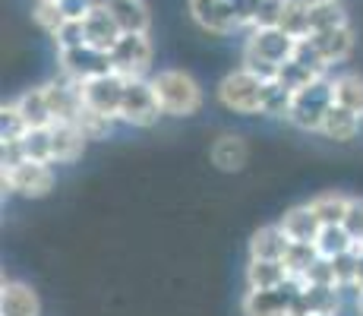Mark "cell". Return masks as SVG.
<instances>
[{
    "instance_id": "cell-1",
    "label": "cell",
    "mask_w": 363,
    "mask_h": 316,
    "mask_svg": "<svg viewBox=\"0 0 363 316\" xmlns=\"http://www.w3.org/2000/svg\"><path fill=\"white\" fill-rule=\"evenodd\" d=\"M294 45H297V38L291 32H284L281 26L250 29L247 41H243L240 67H247L250 73H256L265 82H275L281 63L294 54Z\"/></svg>"
},
{
    "instance_id": "cell-2",
    "label": "cell",
    "mask_w": 363,
    "mask_h": 316,
    "mask_svg": "<svg viewBox=\"0 0 363 316\" xmlns=\"http://www.w3.org/2000/svg\"><path fill=\"white\" fill-rule=\"evenodd\" d=\"M164 117H193L202 108V86L186 70H158L149 76Z\"/></svg>"
},
{
    "instance_id": "cell-3",
    "label": "cell",
    "mask_w": 363,
    "mask_h": 316,
    "mask_svg": "<svg viewBox=\"0 0 363 316\" xmlns=\"http://www.w3.org/2000/svg\"><path fill=\"white\" fill-rule=\"evenodd\" d=\"M265 89H269L265 80L250 73L247 67H237L218 82V102L228 111H234V114L253 117V114H262L265 108Z\"/></svg>"
},
{
    "instance_id": "cell-4",
    "label": "cell",
    "mask_w": 363,
    "mask_h": 316,
    "mask_svg": "<svg viewBox=\"0 0 363 316\" xmlns=\"http://www.w3.org/2000/svg\"><path fill=\"white\" fill-rule=\"evenodd\" d=\"M335 98H332V80H316L310 86L297 89L294 92V102H291V114H288V124L297 126L303 133H319L323 130V121L325 114L332 111Z\"/></svg>"
},
{
    "instance_id": "cell-5",
    "label": "cell",
    "mask_w": 363,
    "mask_h": 316,
    "mask_svg": "<svg viewBox=\"0 0 363 316\" xmlns=\"http://www.w3.org/2000/svg\"><path fill=\"white\" fill-rule=\"evenodd\" d=\"M0 187H4V193L41 200V196H48L54 190V168L48 161H32V158H23L19 165H4L0 168Z\"/></svg>"
},
{
    "instance_id": "cell-6",
    "label": "cell",
    "mask_w": 363,
    "mask_h": 316,
    "mask_svg": "<svg viewBox=\"0 0 363 316\" xmlns=\"http://www.w3.org/2000/svg\"><path fill=\"white\" fill-rule=\"evenodd\" d=\"M111 67L127 80H149L152 70V41L149 32H123L111 48Z\"/></svg>"
},
{
    "instance_id": "cell-7",
    "label": "cell",
    "mask_w": 363,
    "mask_h": 316,
    "mask_svg": "<svg viewBox=\"0 0 363 316\" xmlns=\"http://www.w3.org/2000/svg\"><path fill=\"white\" fill-rule=\"evenodd\" d=\"M300 278H288L278 288H247L240 298V313L243 316H294V300H297Z\"/></svg>"
},
{
    "instance_id": "cell-8",
    "label": "cell",
    "mask_w": 363,
    "mask_h": 316,
    "mask_svg": "<svg viewBox=\"0 0 363 316\" xmlns=\"http://www.w3.org/2000/svg\"><path fill=\"white\" fill-rule=\"evenodd\" d=\"M158 117H164V111H162V104H158L152 82L149 80H127L117 121L127 124V126H139V130H145V126H152Z\"/></svg>"
},
{
    "instance_id": "cell-9",
    "label": "cell",
    "mask_w": 363,
    "mask_h": 316,
    "mask_svg": "<svg viewBox=\"0 0 363 316\" xmlns=\"http://www.w3.org/2000/svg\"><path fill=\"white\" fill-rule=\"evenodd\" d=\"M186 10H190L193 23L208 35H221V38H225V35L247 29V23H243V16L237 13L234 0H186Z\"/></svg>"
},
{
    "instance_id": "cell-10",
    "label": "cell",
    "mask_w": 363,
    "mask_h": 316,
    "mask_svg": "<svg viewBox=\"0 0 363 316\" xmlns=\"http://www.w3.org/2000/svg\"><path fill=\"white\" fill-rule=\"evenodd\" d=\"M57 63H60V76L73 82H86V80H95L101 73H111V51H101L95 45H76V48H64L57 51Z\"/></svg>"
},
{
    "instance_id": "cell-11",
    "label": "cell",
    "mask_w": 363,
    "mask_h": 316,
    "mask_svg": "<svg viewBox=\"0 0 363 316\" xmlns=\"http://www.w3.org/2000/svg\"><path fill=\"white\" fill-rule=\"evenodd\" d=\"M123 89H127V76H121L117 70L95 76V80L79 82L82 104H86V108H92V111H99V114L114 117V121H117V114H121ZM117 124H121V121H117Z\"/></svg>"
},
{
    "instance_id": "cell-12",
    "label": "cell",
    "mask_w": 363,
    "mask_h": 316,
    "mask_svg": "<svg viewBox=\"0 0 363 316\" xmlns=\"http://www.w3.org/2000/svg\"><path fill=\"white\" fill-rule=\"evenodd\" d=\"M341 313V288L338 285H316L300 282L294 316H338Z\"/></svg>"
},
{
    "instance_id": "cell-13",
    "label": "cell",
    "mask_w": 363,
    "mask_h": 316,
    "mask_svg": "<svg viewBox=\"0 0 363 316\" xmlns=\"http://www.w3.org/2000/svg\"><path fill=\"white\" fill-rule=\"evenodd\" d=\"M89 146V136L82 133V126L76 121H57L51 124V152H54V165H73L82 158Z\"/></svg>"
},
{
    "instance_id": "cell-14",
    "label": "cell",
    "mask_w": 363,
    "mask_h": 316,
    "mask_svg": "<svg viewBox=\"0 0 363 316\" xmlns=\"http://www.w3.org/2000/svg\"><path fill=\"white\" fill-rule=\"evenodd\" d=\"M45 92H48V104H51L54 124H57V121H79V114H82L79 82L60 76V80L45 82Z\"/></svg>"
},
{
    "instance_id": "cell-15",
    "label": "cell",
    "mask_w": 363,
    "mask_h": 316,
    "mask_svg": "<svg viewBox=\"0 0 363 316\" xmlns=\"http://www.w3.org/2000/svg\"><path fill=\"white\" fill-rule=\"evenodd\" d=\"M306 38H310L313 45H316V51L323 54L329 67H335V63H345V60L354 54V45H357V38H354L351 23L335 26V29L313 32V35H306Z\"/></svg>"
},
{
    "instance_id": "cell-16",
    "label": "cell",
    "mask_w": 363,
    "mask_h": 316,
    "mask_svg": "<svg viewBox=\"0 0 363 316\" xmlns=\"http://www.w3.org/2000/svg\"><path fill=\"white\" fill-rule=\"evenodd\" d=\"M0 316H41L38 291L16 278H4L0 285Z\"/></svg>"
},
{
    "instance_id": "cell-17",
    "label": "cell",
    "mask_w": 363,
    "mask_h": 316,
    "mask_svg": "<svg viewBox=\"0 0 363 316\" xmlns=\"http://www.w3.org/2000/svg\"><path fill=\"white\" fill-rule=\"evenodd\" d=\"M208 156H212V165L218 168V171L234 174V171H243V165H247V158H250V149H247V143H243V136H237V133H221L212 143Z\"/></svg>"
},
{
    "instance_id": "cell-18",
    "label": "cell",
    "mask_w": 363,
    "mask_h": 316,
    "mask_svg": "<svg viewBox=\"0 0 363 316\" xmlns=\"http://www.w3.org/2000/svg\"><path fill=\"white\" fill-rule=\"evenodd\" d=\"M278 224H281L284 234L291 237V244H313L319 237V228H323V222H319V215L313 212L310 202H306V206L288 209Z\"/></svg>"
},
{
    "instance_id": "cell-19",
    "label": "cell",
    "mask_w": 363,
    "mask_h": 316,
    "mask_svg": "<svg viewBox=\"0 0 363 316\" xmlns=\"http://www.w3.org/2000/svg\"><path fill=\"white\" fill-rule=\"evenodd\" d=\"M82 29H86L89 45L101 48V51H111V48L117 45V38L123 35V29L117 26V19L111 16V10H104V6H95V10L82 19Z\"/></svg>"
},
{
    "instance_id": "cell-20",
    "label": "cell",
    "mask_w": 363,
    "mask_h": 316,
    "mask_svg": "<svg viewBox=\"0 0 363 316\" xmlns=\"http://www.w3.org/2000/svg\"><path fill=\"white\" fill-rule=\"evenodd\" d=\"M291 250V237L281 224H265L250 237V259H284Z\"/></svg>"
},
{
    "instance_id": "cell-21",
    "label": "cell",
    "mask_w": 363,
    "mask_h": 316,
    "mask_svg": "<svg viewBox=\"0 0 363 316\" xmlns=\"http://www.w3.org/2000/svg\"><path fill=\"white\" fill-rule=\"evenodd\" d=\"M13 104H16V114H19V121H23L26 130H32V126H51L54 124V114H51V104H48L45 86L29 89V92H23L19 98H13Z\"/></svg>"
},
{
    "instance_id": "cell-22",
    "label": "cell",
    "mask_w": 363,
    "mask_h": 316,
    "mask_svg": "<svg viewBox=\"0 0 363 316\" xmlns=\"http://www.w3.org/2000/svg\"><path fill=\"white\" fill-rule=\"evenodd\" d=\"M111 16L117 19L123 32H149L152 29V13H149V4L145 0H114L111 6Z\"/></svg>"
},
{
    "instance_id": "cell-23",
    "label": "cell",
    "mask_w": 363,
    "mask_h": 316,
    "mask_svg": "<svg viewBox=\"0 0 363 316\" xmlns=\"http://www.w3.org/2000/svg\"><path fill=\"white\" fill-rule=\"evenodd\" d=\"M360 121H363L360 114L341 108V104H332V111L325 114L323 130L319 133H323L325 139H332V143H351V139L360 133Z\"/></svg>"
},
{
    "instance_id": "cell-24",
    "label": "cell",
    "mask_w": 363,
    "mask_h": 316,
    "mask_svg": "<svg viewBox=\"0 0 363 316\" xmlns=\"http://www.w3.org/2000/svg\"><path fill=\"white\" fill-rule=\"evenodd\" d=\"M291 278L284 259H250L247 263V288H278Z\"/></svg>"
},
{
    "instance_id": "cell-25",
    "label": "cell",
    "mask_w": 363,
    "mask_h": 316,
    "mask_svg": "<svg viewBox=\"0 0 363 316\" xmlns=\"http://www.w3.org/2000/svg\"><path fill=\"white\" fill-rule=\"evenodd\" d=\"M313 247H316V253L323 259H335V256H341V253L357 250V241L351 237V231H347L345 224H323L319 237L313 241Z\"/></svg>"
},
{
    "instance_id": "cell-26",
    "label": "cell",
    "mask_w": 363,
    "mask_h": 316,
    "mask_svg": "<svg viewBox=\"0 0 363 316\" xmlns=\"http://www.w3.org/2000/svg\"><path fill=\"white\" fill-rule=\"evenodd\" d=\"M329 80H332L335 104H341V108L363 117V76L360 73H338V76H329Z\"/></svg>"
},
{
    "instance_id": "cell-27",
    "label": "cell",
    "mask_w": 363,
    "mask_h": 316,
    "mask_svg": "<svg viewBox=\"0 0 363 316\" xmlns=\"http://www.w3.org/2000/svg\"><path fill=\"white\" fill-rule=\"evenodd\" d=\"M347 13L338 0H310V35L323 32V29H335V26H345Z\"/></svg>"
},
{
    "instance_id": "cell-28",
    "label": "cell",
    "mask_w": 363,
    "mask_h": 316,
    "mask_svg": "<svg viewBox=\"0 0 363 316\" xmlns=\"http://www.w3.org/2000/svg\"><path fill=\"white\" fill-rule=\"evenodd\" d=\"M19 146H23V156L32 161H48L54 165V152H51V126H32V130H23L19 136Z\"/></svg>"
},
{
    "instance_id": "cell-29",
    "label": "cell",
    "mask_w": 363,
    "mask_h": 316,
    "mask_svg": "<svg viewBox=\"0 0 363 316\" xmlns=\"http://www.w3.org/2000/svg\"><path fill=\"white\" fill-rule=\"evenodd\" d=\"M313 212L319 215L323 224H341L347 215V206H351V196H341V193H319L310 200Z\"/></svg>"
},
{
    "instance_id": "cell-30",
    "label": "cell",
    "mask_w": 363,
    "mask_h": 316,
    "mask_svg": "<svg viewBox=\"0 0 363 316\" xmlns=\"http://www.w3.org/2000/svg\"><path fill=\"white\" fill-rule=\"evenodd\" d=\"M32 23L38 26L45 35H57V29L67 23L64 10H60V0H35L32 4Z\"/></svg>"
},
{
    "instance_id": "cell-31",
    "label": "cell",
    "mask_w": 363,
    "mask_h": 316,
    "mask_svg": "<svg viewBox=\"0 0 363 316\" xmlns=\"http://www.w3.org/2000/svg\"><path fill=\"white\" fill-rule=\"evenodd\" d=\"M281 29L291 32L294 38L310 35V0H288L281 13Z\"/></svg>"
},
{
    "instance_id": "cell-32",
    "label": "cell",
    "mask_w": 363,
    "mask_h": 316,
    "mask_svg": "<svg viewBox=\"0 0 363 316\" xmlns=\"http://www.w3.org/2000/svg\"><path fill=\"white\" fill-rule=\"evenodd\" d=\"M291 102H294V92H291V89H284L281 82H269V89H265V108H262V114L265 117H275V121H288Z\"/></svg>"
},
{
    "instance_id": "cell-33",
    "label": "cell",
    "mask_w": 363,
    "mask_h": 316,
    "mask_svg": "<svg viewBox=\"0 0 363 316\" xmlns=\"http://www.w3.org/2000/svg\"><path fill=\"white\" fill-rule=\"evenodd\" d=\"M82 126V133L89 136V143L92 139H108L111 136V130H114V117H108V114H99V111H92V108H86L82 104V114H79V121H76Z\"/></svg>"
},
{
    "instance_id": "cell-34",
    "label": "cell",
    "mask_w": 363,
    "mask_h": 316,
    "mask_svg": "<svg viewBox=\"0 0 363 316\" xmlns=\"http://www.w3.org/2000/svg\"><path fill=\"white\" fill-rule=\"evenodd\" d=\"M316 259H319V253L313 244H291L288 256H284V266L291 269V278H303L306 269H310Z\"/></svg>"
},
{
    "instance_id": "cell-35",
    "label": "cell",
    "mask_w": 363,
    "mask_h": 316,
    "mask_svg": "<svg viewBox=\"0 0 363 316\" xmlns=\"http://www.w3.org/2000/svg\"><path fill=\"white\" fill-rule=\"evenodd\" d=\"M332 276H335V285H338L341 291H345V288H357V250L335 256L332 259Z\"/></svg>"
},
{
    "instance_id": "cell-36",
    "label": "cell",
    "mask_w": 363,
    "mask_h": 316,
    "mask_svg": "<svg viewBox=\"0 0 363 316\" xmlns=\"http://www.w3.org/2000/svg\"><path fill=\"white\" fill-rule=\"evenodd\" d=\"M54 45H57V51H64V48H76V45H86V29H82V19H67V23L57 29V35H54Z\"/></svg>"
},
{
    "instance_id": "cell-37",
    "label": "cell",
    "mask_w": 363,
    "mask_h": 316,
    "mask_svg": "<svg viewBox=\"0 0 363 316\" xmlns=\"http://www.w3.org/2000/svg\"><path fill=\"white\" fill-rule=\"evenodd\" d=\"M341 224L351 231L354 241L363 244V200H360V196H354V200H351V206H347V215H345V222H341Z\"/></svg>"
},
{
    "instance_id": "cell-38",
    "label": "cell",
    "mask_w": 363,
    "mask_h": 316,
    "mask_svg": "<svg viewBox=\"0 0 363 316\" xmlns=\"http://www.w3.org/2000/svg\"><path fill=\"white\" fill-rule=\"evenodd\" d=\"M60 10L67 19H86L95 10V0H60Z\"/></svg>"
},
{
    "instance_id": "cell-39",
    "label": "cell",
    "mask_w": 363,
    "mask_h": 316,
    "mask_svg": "<svg viewBox=\"0 0 363 316\" xmlns=\"http://www.w3.org/2000/svg\"><path fill=\"white\" fill-rule=\"evenodd\" d=\"M354 291H363V244L357 247V288Z\"/></svg>"
},
{
    "instance_id": "cell-40",
    "label": "cell",
    "mask_w": 363,
    "mask_h": 316,
    "mask_svg": "<svg viewBox=\"0 0 363 316\" xmlns=\"http://www.w3.org/2000/svg\"><path fill=\"white\" fill-rule=\"evenodd\" d=\"M354 310H357V316H363V291H357V300H354Z\"/></svg>"
}]
</instances>
